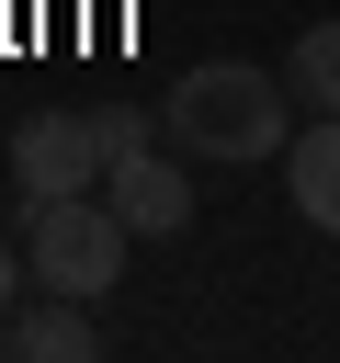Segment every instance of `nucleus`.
Segmentation results:
<instances>
[{"label":"nucleus","instance_id":"obj_1","mask_svg":"<svg viewBox=\"0 0 340 363\" xmlns=\"http://www.w3.org/2000/svg\"><path fill=\"white\" fill-rule=\"evenodd\" d=\"M159 113H170V136H181L193 159H227V170H249V159H283V147H295V79L272 91V68H238V57L181 68V91H170Z\"/></svg>","mask_w":340,"mask_h":363},{"label":"nucleus","instance_id":"obj_2","mask_svg":"<svg viewBox=\"0 0 340 363\" xmlns=\"http://www.w3.org/2000/svg\"><path fill=\"white\" fill-rule=\"evenodd\" d=\"M125 216H113V193L91 182V193H34V216H23V261H34V284L45 295H91L102 306V284H125Z\"/></svg>","mask_w":340,"mask_h":363},{"label":"nucleus","instance_id":"obj_3","mask_svg":"<svg viewBox=\"0 0 340 363\" xmlns=\"http://www.w3.org/2000/svg\"><path fill=\"white\" fill-rule=\"evenodd\" d=\"M11 182H23V193H91V182H102L91 125H79V113H23V125H11Z\"/></svg>","mask_w":340,"mask_h":363},{"label":"nucleus","instance_id":"obj_4","mask_svg":"<svg viewBox=\"0 0 340 363\" xmlns=\"http://www.w3.org/2000/svg\"><path fill=\"white\" fill-rule=\"evenodd\" d=\"M0 352L11 363H91L102 352V318H91V295H45V306L0 318Z\"/></svg>","mask_w":340,"mask_h":363},{"label":"nucleus","instance_id":"obj_5","mask_svg":"<svg viewBox=\"0 0 340 363\" xmlns=\"http://www.w3.org/2000/svg\"><path fill=\"white\" fill-rule=\"evenodd\" d=\"M102 193H113V216H125L136 238H181V227H193V193H181V170H170L159 147H136Z\"/></svg>","mask_w":340,"mask_h":363},{"label":"nucleus","instance_id":"obj_6","mask_svg":"<svg viewBox=\"0 0 340 363\" xmlns=\"http://www.w3.org/2000/svg\"><path fill=\"white\" fill-rule=\"evenodd\" d=\"M283 182H295V216H306L317 238H340V113L295 125V147H283Z\"/></svg>","mask_w":340,"mask_h":363},{"label":"nucleus","instance_id":"obj_7","mask_svg":"<svg viewBox=\"0 0 340 363\" xmlns=\"http://www.w3.org/2000/svg\"><path fill=\"white\" fill-rule=\"evenodd\" d=\"M79 125H91V159H102V182H113L136 147H159V113H147V102H91Z\"/></svg>","mask_w":340,"mask_h":363},{"label":"nucleus","instance_id":"obj_8","mask_svg":"<svg viewBox=\"0 0 340 363\" xmlns=\"http://www.w3.org/2000/svg\"><path fill=\"white\" fill-rule=\"evenodd\" d=\"M283 79H295V102L340 113V23H306V34H295V57H283Z\"/></svg>","mask_w":340,"mask_h":363},{"label":"nucleus","instance_id":"obj_9","mask_svg":"<svg viewBox=\"0 0 340 363\" xmlns=\"http://www.w3.org/2000/svg\"><path fill=\"white\" fill-rule=\"evenodd\" d=\"M0 295H11V261H0Z\"/></svg>","mask_w":340,"mask_h":363}]
</instances>
